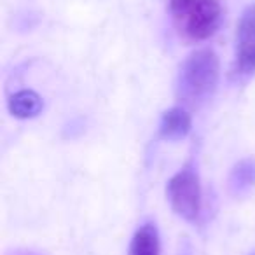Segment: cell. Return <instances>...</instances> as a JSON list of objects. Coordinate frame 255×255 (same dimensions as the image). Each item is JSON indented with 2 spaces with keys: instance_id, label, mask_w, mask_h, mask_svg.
<instances>
[{
  "instance_id": "cell-1",
  "label": "cell",
  "mask_w": 255,
  "mask_h": 255,
  "mask_svg": "<svg viewBox=\"0 0 255 255\" xmlns=\"http://www.w3.org/2000/svg\"><path fill=\"white\" fill-rule=\"evenodd\" d=\"M220 77V63L212 49L194 51L185 58L178 74V96L189 105H198L215 93Z\"/></svg>"
},
{
  "instance_id": "cell-2",
  "label": "cell",
  "mask_w": 255,
  "mask_h": 255,
  "mask_svg": "<svg viewBox=\"0 0 255 255\" xmlns=\"http://www.w3.org/2000/svg\"><path fill=\"white\" fill-rule=\"evenodd\" d=\"M170 12L178 33L192 42L215 35L224 16L220 0H170Z\"/></svg>"
},
{
  "instance_id": "cell-3",
  "label": "cell",
  "mask_w": 255,
  "mask_h": 255,
  "mask_svg": "<svg viewBox=\"0 0 255 255\" xmlns=\"http://www.w3.org/2000/svg\"><path fill=\"white\" fill-rule=\"evenodd\" d=\"M166 194L171 208L178 217L189 222L198 219L201 212V185L198 173L191 166L182 168L170 178Z\"/></svg>"
},
{
  "instance_id": "cell-4",
  "label": "cell",
  "mask_w": 255,
  "mask_h": 255,
  "mask_svg": "<svg viewBox=\"0 0 255 255\" xmlns=\"http://www.w3.org/2000/svg\"><path fill=\"white\" fill-rule=\"evenodd\" d=\"M236 67L240 74L255 72V5L241 14L236 33Z\"/></svg>"
},
{
  "instance_id": "cell-5",
  "label": "cell",
  "mask_w": 255,
  "mask_h": 255,
  "mask_svg": "<svg viewBox=\"0 0 255 255\" xmlns=\"http://www.w3.org/2000/svg\"><path fill=\"white\" fill-rule=\"evenodd\" d=\"M191 116L180 107H173V109L166 110L163 114V117H161L159 133L164 140L177 142V140H182L187 136V133L191 131Z\"/></svg>"
},
{
  "instance_id": "cell-6",
  "label": "cell",
  "mask_w": 255,
  "mask_h": 255,
  "mask_svg": "<svg viewBox=\"0 0 255 255\" xmlns=\"http://www.w3.org/2000/svg\"><path fill=\"white\" fill-rule=\"evenodd\" d=\"M42 107V98L30 89L18 91L9 98V112L18 119H32V117L39 116Z\"/></svg>"
},
{
  "instance_id": "cell-7",
  "label": "cell",
  "mask_w": 255,
  "mask_h": 255,
  "mask_svg": "<svg viewBox=\"0 0 255 255\" xmlns=\"http://www.w3.org/2000/svg\"><path fill=\"white\" fill-rule=\"evenodd\" d=\"M159 233L154 224H143L133 236L128 255H159Z\"/></svg>"
},
{
  "instance_id": "cell-8",
  "label": "cell",
  "mask_w": 255,
  "mask_h": 255,
  "mask_svg": "<svg viewBox=\"0 0 255 255\" xmlns=\"http://www.w3.org/2000/svg\"><path fill=\"white\" fill-rule=\"evenodd\" d=\"M255 185V159L248 157L236 164L231 170L229 180H227V187H229L231 194L240 196L248 192Z\"/></svg>"
},
{
  "instance_id": "cell-9",
  "label": "cell",
  "mask_w": 255,
  "mask_h": 255,
  "mask_svg": "<svg viewBox=\"0 0 255 255\" xmlns=\"http://www.w3.org/2000/svg\"><path fill=\"white\" fill-rule=\"evenodd\" d=\"M178 255H192L191 254V245L187 243V241H184V245H182L180 252H178Z\"/></svg>"
},
{
  "instance_id": "cell-10",
  "label": "cell",
  "mask_w": 255,
  "mask_h": 255,
  "mask_svg": "<svg viewBox=\"0 0 255 255\" xmlns=\"http://www.w3.org/2000/svg\"><path fill=\"white\" fill-rule=\"evenodd\" d=\"M252 255H255V252H254V254H252Z\"/></svg>"
}]
</instances>
